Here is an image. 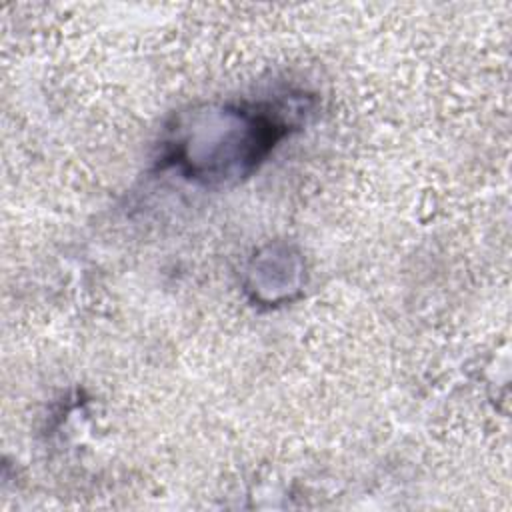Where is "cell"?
Returning a JSON list of instances; mask_svg holds the SVG:
<instances>
[{
    "label": "cell",
    "instance_id": "obj_1",
    "mask_svg": "<svg viewBox=\"0 0 512 512\" xmlns=\"http://www.w3.org/2000/svg\"><path fill=\"white\" fill-rule=\"evenodd\" d=\"M180 126L168 144V162L186 176L206 182H226L248 176L258 162L292 130V118L272 104L224 108Z\"/></svg>",
    "mask_w": 512,
    "mask_h": 512
}]
</instances>
